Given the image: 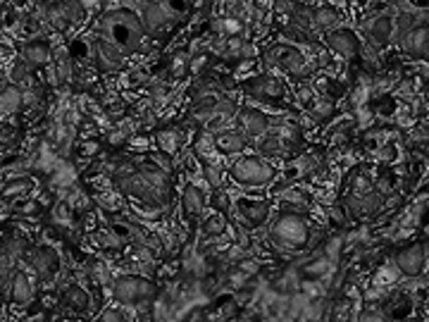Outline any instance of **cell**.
I'll return each instance as SVG.
<instances>
[{
	"label": "cell",
	"instance_id": "obj_1",
	"mask_svg": "<svg viewBox=\"0 0 429 322\" xmlns=\"http://www.w3.org/2000/svg\"><path fill=\"white\" fill-rule=\"evenodd\" d=\"M96 34L105 36L110 43L122 50L127 58L141 53L143 50V39H146V31H143L141 17L138 12L131 8H110L103 12V17L98 20V31Z\"/></svg>",
	"mask_w": 429,
	"mask_h": 322
},
{
	"label": "cell",
	"instance_id": "obj_2",
	"mask_svg": "<svg viewBox=\"0 0 429 322\" xmlns=\"http://www.w3.org/2000/svg\"><path fill=\"white\" fill-rule=\"evenodd\" d=\"M313 234H315L313 227L303 215L282 213L272 222V227H270L267 239L277 251L296 254V251H303L313 244Z\"/></svg>",
	"mask_w": 429,
	"mask_h": 322
},
{
	"label": "cell",
	"instance_id": "obj_3",
	"mask_svg": "<svg viewBox=\"0 0 429 322\" xmlns=\"http://www.w3.org/2000/svg\"><path fill=\"white\" fill-rule=\"evenodd\" d=\"M260 58L267 67L279 69V72L289 74V77H294L298 81H306L315 72L310 58H308L301 48H296L286 41H277V43L262 46Z\"/></svg>",
	"mask_w": 429,
	"mask_h": 322
},
{
	"label": "cell",
	"instance_id": "obj_4",
	"mask_svg": "<svg viewBox=\"0 0 429 322\" xmlns=\"http://www.w3.org/2000/svg\"><path fill=\"white\" fill-rule=\"evenodd\" d=\"M138 12H141V24L146 36L157 39L181 20L188 8L186 3H138Z\"/></svg>",
	"mask_w": 429,
	"mask_h": 322
},
{
	"label": "cell",
	"instance_id": "obj_5",
	"mask_svg": "<svg viewBox=\"0 0 429 322\" xmlns=\"http://www.w3.org/2000/svg\"><path fill=\"white\" fill-rule=\"evenodd\" d=\"M229 177H231V181L238 186L262 189V186H267L274 181L277 169L272 167V162H267L260 155H243L229 167Z\"/></svg>",
	"mask_w": 429,
	"mask_h": 322
},
{
	"label": "cell",
	"instance_id": "obj_6",
	"mask_svg": "<svg viewBox=\"0 0 429 322\" xmlns=\"http://www.w3.org/2000/svg\"><path fill=\"white\" fill-rule=\"evenodd\" d=\"M112 296L119 306H143L157 296V284L150 277L122 275L112 282Z\"/></svg>",
	"mask_w": 429,
	"mask_h": 322
},
{
	"label": "cell",
	"instance_id": "obj_7",
	"mask_svg": "<svg viewBox=\"0 0 429 322\" xmlns=\"http://www.w3.org/2000/svg\"><path fill=\"white\" fill-rule=\"evenodd\" d=\"M243 93L253 100H260V103H267V105H277L279 110H284V100H286V86L279 77L274 74H267V72H260V74H253V77L243 79Z\"/></svg>",
	"mask_w": 429,
	"mask_h": 322
},
{
	"label": "cell",
	"instance_id": "obj_8",
	"mask_svg": "<svg viewBox=\"0 0 429 322\" xmlns=\"http://www.w3.org/2000/svg\"><path fill=\"white\" fill-rule=\"evenodd\" d=\"M394 265L399 268L401 277H406V280H418L429 265V242L403 246V249L396 251Z\"/></svg>",
	"mask_w": 429,
	"mask_h": 322
},
{
	"label": "cell",
	"instance_id": "obj_9",
	"mask_svg": "<svg viewBox=\"0 0 429 322\" xmlns=\"http://www.w3.org/2000/svg\"><path fill=\"white\" fill-rule=\"evenodd\" d=\"M236 122V129L248 138V141H258L262 138L265 134L272 127V117L267 112H262L260 107H253V105H241L234 117Z\"/></svg>",
	"mask_w": 429,
	"mask_h": 322
},
{
	"label": "cell",
	"instance_id": "obj_10",
	"mask_svg": "<svg viewBox=\"0 0 429 322\" xmlns=\"http://www.w3.org/2000/svg\"><path fill=\"white\" fill-rule=\"evenodd\" d=\"M234 210L238 215V222L246 225L248 229H258V227L270 222V210H272V201L267 198H241L234 201Z\"/></svg>",
	"mask_w": 429,
	"mask_h": 322
},
{
	"label": "cell",
	"instance_id": "obj_11",
	"mask_svg": "<svg viewBox=\"0 0 429 322\" xmlns=\"http://www.w3.org/2000/svg\"><path fill=\"white\" fill-rule=\"evenodd\" d=\"M396 15H399V12H396V5H389L384 12H377V15H372L363 22V29L368 31V41L372 46L384 48L394 41V17Z\"/></svg>",
	"mask_w": 429,
	"mask_h": 322
},
{
	"label": "cell",
	"instance_id": "obj_12",
	"mask_svg": "<svg viewBox=\"0 0 429 322\" xmlns=\"http://www.w3.org/2000/svg\"><path fill=\"white\" fill-rule=\"evenodd\" d=\"M91 48H93V62H96V67L100 72L105 74H115L119 69L124 67V60H127V55L119 50L115 43H110L105 39V36L96 34L91 41Z\"/></svg>",
	"mask_w": 429,
	"mask_h": 322
},
{
	"label": "cell",
	"instance_id": "obj_13",
	"mask_svg": "<svg viewBox=\"0 0 429 322\" xmlns=\"http://www.w3.org/2000/svg\"><path fill=\"white\" fill-rule=\"evenodd\" d=\"M361 46L363 43L358 39V34L349 27H339L325 36V48L337 53L339 58H344V60L358 58V55H361Z\"/></svg>",
	"mask_w": 429,
	"mask_h": 322
},
{
	"label": "cell",
	"instance_id": "obj_14",
	"mask_svg": "<svg viewBox=\"0 0 429 322\" xmlns=\"http://www.w3.org/2000/svg\"><path fill=\"white\" fill-rule=\"evenodd\" d=\"M415 311V294H410L406 287L389 289L387 299L382 301V313L387 315L389 322H406L410 313Z\"/></svg>",
	"mask_w": 429,
	"mask_h": 322
},
{
	"label": "cell",
	"instance_id": "obj_15",
	"mask_svg": "<svg viewBox=\"0 0 429 322\" xmlns=\"http://www.w3.org/2000/svg\"><path fill=\"white\" fill-rule=\"evenodd\" d=\"M296 270H298L303 282L322 284V282H332V277L339 273V265L332 263L327 256H322L320 251H315V254L310 258H306V261H303Z\"/></svg>",
	"mask_w": 429,
	"mask_h": 322
},
{
	"label": "cell",
	"instance_id": "obj_16",
	"mask_svg": "<svg viewBox=\"0 0 429 322\" xmlns=\"http://www.w3.org/2000/svg\"><path fill=\"white\" fill-rule=\"evenodd\" d=\"M27 263H29V268L41 277V280H50V277L58 273V268H60V256L53 246L41 244L27 254Z\"/></svg>",
	"mask_w": 429,
	"mask_h": 322
},
{
	"label": "cell",
	"instance_id": "obj_17",
	"mask_svg": "<svg viewBox=\"0 0 429 322\" xmlns=\"http://www.w3.org/2000/svg\"><path fill=\"white\" fill-rule=\"evenodd\" d=\"M20 58L34 69L50 67V62H53V48H50V43L43 39V36H39V39H29L20 48Z\"/></svg>",
	"mask_w": 429,
	"mask_h": 322
},
{
	"label": "cell",
	"instance_id": "obj_18",
	"mask_svg": "<svg viewBox=\"0 0 429 322\" xmlns=\"http://www.w3.org/2000/svg\"><path fill=\"white\" fill-rule=\"evenodd\" d=\"M401 50L413 60H429V24H418L410 31L401 43Z\"/></svg>",
	"mask_w": 429,
	"mask_h": 322
},
{
	"label": "cell",
	"instance_id": "obj_19",
	"mask_svg": "<svg viewBox=\"0 0 429 322\" xmlns=\"http://www.w3.org/2000/svg\"><path fill=\"white\" fill-rule=\"evenodd\" d=\"M246 146H248V138L234 127H226L217 131V134H212V148L222 155H238L243 153Z\"/></svg>",
	"mask_w": 429,
	"mask_h": 322
},
{
	"label": "cell",
	"instance_id": "obj_20",
	"mask_svg": "<svg viewBox=\"0 0 429 322\" xmlns=\"http://www.w3.org/2000/svg\"><path fill=\"white\" fill-rule=\"evenodd\" d=\"M184 138H186V134L181 131V127H162V129L155 131L153 143L157 146L160 153H165L169 157H176L181 153V148H184Z\"/></svg>",
	"mask_w": 429,
	"mask_h": 322
},
{
	"label": "cell",
	"instance_id": "obj_21",
	"mask_svg": "<svg viewBox=\"0 0 429 322\" xmlns=\"http://www.w3.org/2000/svg\"><path fill=\"white\" fill-rule=\"evenodd\" d=\"M203 210H205V191H200L195 184H188L184 186L181 191V213L188 222H195L198 217H203Z\"/></svg>",
	"mask_w": 429,
	"mask_h": 322
},
{
	"label": "cell",
	"instance_id": "obj_22",
	"mask_svg": "<svg viewBox=\"0 0 429 322\" xmlns=\"http://www.w3.org/2000/svg\"><path fill=\"white\" fill-rule=\"evenodd\" d=\"M10 299L17 306H27L34 299V284H31V277L24 270H15L10 275Z\"/></svg>",
	"mask_w": 429,
	"mask_h": 322
},
{
	"label": "cell",
	"instance_id": "obj_23",
	"mask_svg": "<svg viewBox=\"0 0 429 322\" xmlns=\"http://www.w3.org/2000/svg\"><path fill=\"white\" fill-rule=\"evenodd\" d=\"M212 27V34L214 36H222V39H241L246 36V29H248V24L243 20H236V17H214L210 22Z\"/></svg>",
	"mask_w": 429,
	"mask_h": 322
},
{
	"label": "cell",
	"instance_id": "obj_24",
	"mask_svg": "<svg viewBox=\"0 0 429 322\" xmlns=\"http://www.w3.org/2000/svg\"><path fill=\"white\" fill-rule=\"evenodd\" d=\"M313 24L315 31L330 34V31L339 29V24H342V12L334 5H318V8H313Z\"/></svg>",
	"mask_w": 429,
	"mask_h": 322
},
{
	"label": "cell",
	"instance_id": "obj_25",
	"mask_svg": "<svg viewBox=\"0 0 429 322\" xmlns=\"http://www.w3.org/2000/svg\"><path fill=\"white\" fill-rule=\"evenodd\" d=\"M8 79L12 86L22 88V91H27V88L36 86V79H34V67L27 65L22 58H15L10 62V69H8Z\"/></svg>",
	"mask_w": 429,
	"mask_h": 322
},
{
	"label": "cell",
	"instance_id": "obj_26",
	"mask_svg": "<svg viewBox=\"0 0 429 322\" xmlns=\"http://www.w3.org/2000/svg\"><path fill=\"white\" fill-rule=\"evenodd\" d=\"M24 110V91L17 86H5L0 91V115H17Z\"/></svg>",
	"mask_w": 429,
	"mask_h": 322
},
{
	"label": "cell",
	"instance_id": "obj_27",
	"mask_svg": "<svg viewBox=\"0 0 429 322\" xmlns=\"http://www.w3.org/2000/svg\"><path fill=\"white\" fill-rule=\"evenodd\" d=\"M62 301H65V306L74 313H88V308H91V294H88L81 284H72V287H67Z\"/></svg>",
	"mask_w": 429,
	"mask_h": 322
},
{
	"label": "cell",
	"instance_id": "obj_28",
	"mask_svg": "<svg viewBox=\"0 0 429 322\" xmlns=\"http://www.w3.org/2000/svg\"><path fill=\"white\" fill-rule=\"evenodd\" d=\"M226 229H229V220H226V215L212 210L210 215H205L203 222H200V232L207 237V239H219L226 234Z\"/></svg>",
	"mask_w": 429,
	"mask_h": 322
},
{
	"label": "cell",
	"instance_id": "obj_29",
	"mask_svg": "<svg viewBox=\"0 0 429 322\" xmlns=\"http://www.w3.org/2000/svg\"><path fill=\"white\" fill-rule=\"evenodd\" d=\"M334 112H337V100H332L327 96H318L315 105L306 112V115L310 117L313 124H322V122H330L334 117Z\"/></svg>",
	"mask_w": 429,
	"mask_h": 322
},
{
	"label": "cell",
	"instance_id": "obj_30",
	"mask_svg": "<svg viewBox=\"0 0 429 322\" xmlns=\"http://www.w3.org/2000/svg\"><path fill=\"white\" fill-rule=\"evenodd\" d=\"M29 189H31V179L27 174H24V177H12V179H8L3 186H0V198H3V201H17V198H22V196H27Z\"/></svg>",
	"mask_w": 429,
	"mask_h": 322
},
{
	"label": "cell",
	"instance_id": "obj_31",
	"mask_svg": "<svg viewBox=\"0 0 429 322\" xmlns=\"http://www.w3.org/2000/svg\"><path fill=\"white\" fill-rule=\"evenodd\" d=\"M167 74L172 79H184L186 74H191V55L186 50H176L167 58Z\"/></svg>",
	"mask_w": 429,
	"mask_h": 322
},
{
	"label": "cell",
	"instance_id": "obj_32",
	"mask_svg": "<svg viewBox=\"0 0 429 322\" xmlns=\"http://www.w3.org/2000/svg\"><path fill=\"white\" fill-rule=\"evenodd\" d=\"M91 244L96 246V249H100V251H105V254H119V251L124 249V244L119 242V239L112 234L110 229H96L91 234Z\"/></svg>",
	"mask_w": 429,
	"mask_h": 322
},
{
	"label": "cell",
	"instance_id": "obj_33",
	"mask_svg": "<svg viewBox=\"0 0 429 322\" xmlns=\"http://www.w3.org/2000/svg\"><path fill=\"white\" fill-rule=\"evenodd\" d=\"M50 217H53V222L62 227V229H72L74 227V210L65 198L55 201L53 208H50Z\"/></svg>",
	"mask_w": 429,
	"mask_h": 322
},
{
	"label": "cell",
	"instance_id": "obj_34",
	"mask_svg": "<svg viewBox=\"0 0 429 322\" xmlns=\"http://www.w3.org/2000/svg\"><path fill=\"white\" fill-rule=\"evenodd\" d=\"M200 174H203L205 184L210 186V191H214V189H222L224 172H222V167L212 160V157H210V160H200Z\"/></svg>",
	"mask_w": 429,
	"mask_h": 322
},
{
	"label": "cell",
	"instance_id": "obj_35",
	"mask_svg": "<svg viewBox=\"0 0 429 322\" xmlns=\"http://www.w3.org/2000/svg\"><path fill=\"white\" fill-rule=\"evenodd\" d=\"M344 251H346V239H344L342 234H334V237H327V239H325V244H322L320 254L327 256L332 263L339 265V263H342Z\"/></svg>",
	"mask_w": 429,
	"mask_h": 322
},
{
	"label": "cell",
	"instance_id": "obj_36",
	"mask_svg": "<svg viewBox=\"0 0 429 322\" xmlns=\"http://www.w3.org/2000/svg\"><path fill=\"white\" fill-rule=\"evenodd\" d=\"M88 275H91V280L100 284V287H105V284L112 287V282H115V277L110 275L107 265L100 261V258H91V261H88Z\"/></svg>",
	"mask_w": 429,
	"mask_h": 322
},
{
	"label": "cell",
	"instance_id": "obj_37",
	"mask_svg": "<svg viewBox=\"0 0 429 322\" xmlns=\"http://www.w3.org/2000/svg\"><path fill=\"white\" fill-rule=\"evenodd\" d=\"M399 280H401L399 268H396L394 263H389V265H382V268H380V273H377V277H375V287L387 289V292H389V289L394 287Z\"/></svg>",
	"mask_w": 429,
	"mask_h": 322
},
{
	"label": "cell",
	"instance_id": "obj_38",
	"mask_svg": "<svg viewBox=\"0 0 429 322\" xmlns=\"http://www.w3.org/2000/svg\"><path fill=\"white\" fill-rule=\"evenodd\" d=\"M315 100H318V91H315V86L308 84V81H301V84L296 86V103L308 112L315 105Z\"/></svg>",
	"mask_w": 429,
	"mask_h": 322
},
{
	"label": "cell",
	"instance_id": "obj_39",
	"mask_svg": "<svg viewBox=\"0 0 429 322\" xmlns=\"http://www.w3.org/2000/svg\"><path fill=\"white\" fill-rule=\"evenodd\" d=\"M234 270H236V273H241L246 280H255V277L262 273V265L253 256H243L241 261L234 263Z\"/></svg>",
	"mask_w": 429,
	"mask_h": 322
},
{
	"label": "cell",
	"instance_id": "obj_40",
	"mask_svg": "<svg viewBox=\"0 0 429 322\" xmlns=\"http://www.w3.org/2000/svg\"><path fill=\"white\" fill-rule=\"evenodd\" d=\"M212 196V210L222 213V215H229L231 210H234V201H231V196L224 191V189H214V191L210 193Z\"/></svg>",
	"mask_w": 429,
	"mask_h": 322
},
{
	"label": "cell",
	"instance_id": "obj_41",
	"mask_svg": "<svg viewBox=\"0 0 429 322\" xmlns=\"http://www.w3.org/2000/svg\"><path fill=\"white\" fill-rule=\"evenodd\" d=\"M62 12H65L67 22L72 27H79L86 20V5L84 3H62Z\"/></svg>",
	"mask_w": 429,
	"mask_h": 322
},
{
	"label": "cell",
	"instance_id": "obj_42",
	"mask_svg": "<svg viewBox=\"0 0 429 322\" xmlns=\"http://www.w3.org/2000/svg\"><path fill=\"white\" fill-rule=\"evenodd\" d=\"M77 153L81 155V160H96L100 155V141H96V138H84V141H79Z\"/></svg>",
	"mask_w": 429,
	"mask_h": 322
},
{
	"label": "cell",
	"instance_id": "obj_43",
	"mask_svg": "<svg viewBox=\"0 0 429 322\" xmlns=\"http://www.w3.org/2000/svg\"><path fill=\"white\" fill-rule=\"evenodd\" d=\"M401 155V148L399 143H384V146L377 148V160L384 162V165H391V162H396Z\"/></svg>",
	"mask_w": 429,
	"mask_h": 322
},
{
	"label": "cell",
	"instance_id": "obj_44",
	"mask_svg": "<svg viewBox=\"0 0 429 322\" xmlns=\"http://www.w3.org/2000/svg\"><path fill=\"white\" fill-rule=\"evenodd\" d=\"M150 146H153V141H150V138L146 136V134H136L134 136H129V141H127V148H131V150H138V153H150Z\"/></svg>",
	"mask_w": 429,
	"mask_h": 322
},
{
	"label": "cell",
	"instance_id": "obj_45",
	"mask_svg": "<svg viewBox=\"0 0 429 322\" xmlns=\"http://www.w3.org/2000/svg\"><path fill=\"white\" fill-rule=\"evenodd\" d=\"M153 77H150L148 69H131L127 77V86H148Z\"/></svg>",
	"mask_w": 429,
	"mask_h": 322
},
{
	"label": "cell",
	"instance_id": "obj_46",
	"mask_svg": "<svg viewBox=\"0 0 429 322\" xmlns=\"http://www.w3.org/2000/svg\"><path fill=\"white\" fill-rule=\"evenodd\" d=\"M356 322H389V318L380 311V308H363V311L358 313Z\"/></svg>",
	"mask_w": 429,
	"mask_h": 322
},
{
	"label": "cell",
	"instance_id": "obj_47",
	"mask_svg": "<svg viewBox=\"0 0 429 322\" xmlns=\"http://www.w3.org/2000/svg\"><path fill=\"white\" fill-rule=\"evenodd\" d=\"M98 322H127V315H124V311L119 306H110L100 313Z\"/></svg>",
	"mask_w": 429,
	"mask_h": 322
},
{
	"label": "cell",
	"instance_id": "obj_48",
	"mask_svg": "<svg viewBox=\"0 0 429 322\" xmlns=\"http://www.w3.org/2000/svg\"><path fill=\"white\" fill-rule=\"evenodd\" d=\"M294 5H296V3H286V0H277V3L272 5V12H274V15H286V17H291Z\"/></svg>",
	"mask_w": 429,
	"mask_h": 322
},
{
	"label": "cell",
	"instance_id": "obj_49",
	"mask_svg": "<svg viewBox=\"0 0 429 322\" xmlns=\"http://www.w3.org/2000/svg\"><path fill=\"white\" fill-rule=\"evenodd\" d=\"M425 282L429 284V270H427V273H425Z\"/></svg>",
	"mask_w": 429,
	"mask_h": 322
}]
</instances>
